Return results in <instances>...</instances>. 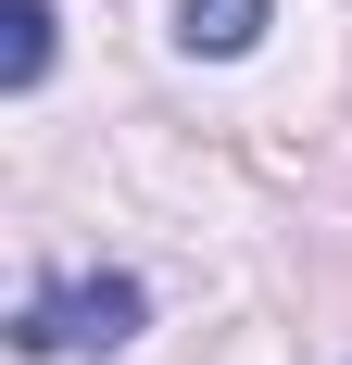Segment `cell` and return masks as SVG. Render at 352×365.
<instances>
[{
	"mask_svg": "<svg viewBox=\"0 0 352 365\" xmlns=\"http://www.w3.org/2000/svg\"><path fill=\"white\" fill-rule=\"evenodd\" d=\"M0 88H38V76H51V0H0Z\"/></svg>",
	"mask_w": 352,
	"mask_h": 365,
	"instance_id": "obj_3",
	"label": "cell"
},
{
	"mask_svg": "<svg viewBox=\"0 0 352 365\" xmlns=\"http://www.w3.org/2000/svg\"><path fill=\"white\" fill-rule=\"evenodd\" d=\"M151 328V290L126 264H88V277H38L13 302V353H126Z\"/></svg>",
	"mask_w": 352,
	"mask_h": 365,
	"instance_id": "obj_1",
	"label": "cell"
},
{
	"mask_svg": "<svg viewBox=\"0 0 352 365\" xmlns=\"http://www.w3.org/2000/svg\"><path fill=\"white\" fill-rule=\"evenodd\" d=\"M264 26H277V0H176V51L189 63H239Z\"/></svg>",
	"mask_w": 352,
	"mask_h": 365,
	"instance_id": "obj_2",
	"label": "cell"
}]
</instances>
